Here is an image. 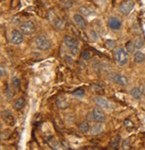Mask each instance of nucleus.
Wrapping results in <instances>:
<instances>
[{"label":"nucleus","mask_w":145,"mask_h":150,"mask_svg":"<svg viewBox=\"0 0 145 150\" xmlns=\"http://www.w3.org/2000/svg\"><path fill=\"white\" fill-rule=\"evenodd\" d=\"M48 144H49V146H50L53 149H58V146H59V144H58V142L57 141L56 139H53L52 140H49V141H48Z\"/></svg>","instance_id":"obj_25"},{"label":"nucleus","mask_w":145,"mask_h":150,"mask_svg":"<svg viewBox=\"0 0 145 150\" xmlns=\"http://www.w3.org/2000/svg\"><path fill=\"white\" fill-rule=\"evenodd\" d=\"M96 105L100 107V108H103V109H111L113 107L112 104L108 101L107 99L104 98H101V97H98L94 99Z\"/></svg>","instance_id":"obj_9"},{"label":"nucleus","mask_w":145,"mask_h":150,"mask_svg":"<svg viewBox=\"0 0 145 150\" xmlns=\"http://www.w3.org/2000/svg\"><path fill=\"white\" fill-rule=\"evenodd\" d=\"M90 39H92L93 41H96L98 40V34L95 30H90Z\"/></svg>","instance_id":"obj_28"},{"label":"nucleus","mask_w":145,"mask_h":150,"mask_svg":"<svg viewBox=\"0 0 145 150\" xmlns=\"http://www.w3.org/2000/svg\"><path fill=\"white\" fill-rule=\"evenodd\" d=\"M108 26H109L111 30H118L122 27V22L117 17H112L108 20Z\"/></svg>","instance_id":"obj_11"},{"label":"nucleus","mask_w":145,"mask_h":150,"mask_svg":"<svg viewBox=\"0 0 145 150\" xmlns=\"http://www.w3.org/2000/svg\"><path fill=\"white\" fill-rule=\"evenodd\" d=\"M2 118L5 121V122H6L10 126H13L14 124L15 121H14V115H12V112L9 110H4L2 112Z\"/></svg>","instance_id":"obj_12"},{"label":"nucleus","mask_w":145,"mask_h":150,"mask_svg":"<svg viewBox=\"0 0 145 150\" xmlns=\"http://www.w3.org/2000/svg\"><path fill=\"white\" fill-rule=\"evenodd\" d=\"M90 52L88 51V50H85L82 53V57L83 58V60H89L90 59Z\"/></svg>","instance_id":"obj_26"},{"label":"nucleus","mask_w":145,"mask_h":150,"mask_svg":"<svg viewBox=\"0 0 145 150\" xmlns=\"http://www.w3.org/2000/svg\"><path fill=\"white\" fill-rule=\"evenodd\" d=\"M90 127L87 122H83L80 123V125H79V130L82 133L88 132V131L90 130Z\"/></svg>","instance_id":"obj_19"},{"label":"nucleus","mask_w":145,"mask_h":150,"mask_svg":"<svg viewBox=\"0 0 145 150\" xmlns=\"http://www.w3.org/2000/svg\"><path fill=\"white\" fill-rule=\"evenodd\" d=\"M20 30L23 35L30 36V35H32L36 31V26L33 22L27 21L20 26Z\"/></svg>","instance_id":"obj_5"},{"label":"nucleus","mask_w":145,"mask_h":150,"mask_svg":"<svg viewBox=\"0 0 145 150\" xmlns=\"http://www.w3.org/2000/svg\"><path fill=\"white\" fill-rule=\"evenodd\" d=\"M25 104H26L25 99H24L23 98H19L18 99H16L15 102L14 103V108L15 110H18V111H19V110H21V109H23V108L24 107Z\"/></svg>","instance_id":"obj_16"},{"label":"nucleus","mask_w":145,"mask_h":150,"mask_svg":"<svg viewBox=\"0 0 145 150\" xmlns=\"http://www.w3.org/2000/svg\"><path fill=\"white\" fill-rule=\"evenodd\" d=\"M54 27L58 30H62L65 28V23L62 20V19L57 17L56 20L54 21Z\"/></svg>","instance_id":"obj_17"},{"label":"nucleus","mask_w":145,"mask_h":150,"mask_svg":"<svg viewBox=\"0 0 145 150\" xmlns=\"http://www.w3.org/2000/svg\"><path fill=\"white\" fill-rule=\"evenodd\" d=\"M80 14H82V16H89L92 13V9H90L89 7L85 6H80L79 9H78Z\"/></svg>","instance_id":"obj_18"},{"label":"nucleus","mask_w":145,"mask_h":150,"mask_svg":"<svg viewBox=\"0 0 145 150\" xmlns=\"http://www.w3.org/2000/svg\"><path fill=\"white\" fill-rule=\"evenodd\" d=\"M106 45L109 47V48H113L114 47H115V42L113 41V40H107V42H106Z\"/></svg>","instance_id":"obj_32"},{"label":"nucleus","mask_w":145,"mask_h":150,"mask_svg":"<svg viewBox=\"0 0 145 150\" xmlns=\"http://www.w3.org/2000/svg\"><path fill=\"white\" fill-rule=\"evenodd\" d=\"M125 47H126V51L128 52V54H132L134 52L135 50V46H134V43L133 41H128L127 43L125 44Z\"/></svg>","instance_id":"obj_21"},{"label":"nucleus","mask_w":145,"mask_h":150,"mask_svg":"<svg viewBox=\"0 0 145 150\" xmlns=\"http://www.w3.org/2000/svg\"><path fill=\"white\" fill-rule=\"evenodd\" d=\"M120 136L119 135H117L111 141V147L113 149H117L118 146H119V144H120Z\"/></svg>","instance_id":"obj_22"},{"label":"nucleus","mask_w":145,"mask_h":150,"mask_svg":"<svg viewBox=\"0 0 145 150\" xmlns=\"http://www.w3.org/2000/svg\"><path fill=\"white\" fill-rule=\"evenodd\" d=\"M134 43V46L137 49H140V48L143 47V46H144V41L141 38H137V39H135Z\"/></svg>","instance_id":"obj_23"},{"label":"nucleus","mask_w":145,"mask_h":150,"mask_svg":"<svg viewBox=\"0 0 145 150\" xmlns=\"http://www.w3.org/2000/svg\"><path fill=\"white\" fill-rule=\"evenodd\" d=\"M35 45L38 49L42 50V51L48 50L51 47L50 40L43 34H41L35 38Z\"/></svg>","instance_id":"obj_3"},{"label":"nucleus","mask_w":145,"mask_h":150,"mask_svg":"<svg viewBox=\"0 0 145 150\" xmlns=\"http://www.w3.org/2000/svg\"><path fill=\"white\" fill-rule=\"evenodd\" d=\"M23 41V34L21 32V30H14L11 35V42L14 45H20Z\"/></svg>","instance_id":"obj_7"},{"label":"nucleus","mask_w":145,"mask_h":150,"mask_svg":"<svg viewBox=\"0 0 145 150\" xmlns=\"http://www.w3.org/2000/svg\"><path fill=\"white\" fill-rule=\"evenodd\" d=\"M84 93H85L84 89H82V88H77L75 91H72V95L75 96V97H78V98H82V97H83Z\"/></svg>","instance_id":"obj_24"},{"label":"nucleus","mask_w":145,"mask_h":150,"mask_svg":"<svg viewBox=\"0 0 145 150\" xmlns=\"http://www.w3.org/2000/svg\"><path fill=\"white\" fill-rule=\"evenodd\" d=\"M6 65L1 64V66H0V76H1V77H4V76H6Z\"/></svg>","instance_id":"obj_29"},{"label":"nucleus","mask_w":145,"mask_h":150,"mask_svg":"<svg viewBox=\"0 0 145 150\" xmlns=\"http://www.w3.org/2000/svg\"><path fill=\"white\" fill-rule=\"evenodd\" d=\"M108 80L112 82L117 83V85H119L121 87H126L128 85V79L123 74L112 73L108 76Z\"/></svg>","instance_id":"obj_4"},{"label":"nucleus","mask_w":145,"mask_h":150,"mask_svg":"<svg viewBox=\"0 0 145 150\" xmlns=\"http://www.w3.org/2000/svg\"><path fill=\"white\" fill-rule=\"evenodd\" d=\"M124 125H125L126 127H132L134 124H133V122H132L131 121L126 120V121H124Z\"/></svg>","instance_id":"obj_34"},{"label":"nucleus","mask_w":145,"mask_h":150,"mask_svg":"<svg viewBox=\"0 0 145 150\" xmlns=\"http://www.w3.org/2000/svg\"><path fill=\"white\" fill-rule=\"evenodd\" d=\"M130 95L133 97V98L136 99V100H140L141 98H142V92L141 90L140 89V88H137V87H134L131 90H130Z\"/></svg>","instance_id":"obj_13"},{"label":"nucleus","mask_w":145,"mask_h":150,"mask_svg":"<svg viewBox=\"0 0 145 150\" xmlns=\"http://www.w3.org/2000/svg\"><path fill=\"white\" fill-rule=\"evenodd\" d=\"M87 120L89 122H93L94 121V118H93V115H92V112H89V114L87 115Z\"/></svg>","instance_id":"obj_33"},{"label":"nucleus","mask_w":145,"mask_h":150,"mask_svg":"<svg viewBox=\"0 0 145 150\" xmlns=\"http://www.w3.org/2000/svg\"><path fill=\"white\" fill-rule=\"evenodd\" d=\"M102 131H103V127L100 124V122H97V124L93 125L92 128L90 129V134L93 135V136H96V135L100 134Z\"/></svg>","instance_id":"obj_14"},{"label":"nucleus","mask_w":145,"mask_h":150,"mask_svg":"<svg viewBox=\"0 0 145 150\" xmlns=\"http://www.w3.org/2000/svg\"><path fill=\"white\" fill-rule=\"evenodd\" d=\"M57 105L60 108V109H65L69 106V103L66 101L65 98H61V99H58V102H57Z\"/></svg>","instance_id":"obj_20"},{"label":"nucleus","mask_w":145,"mask_h":150,"mask_svg":"<svg viewBox=\"0 0 145 150\" xmlns=\"http://www.w3.org/2000/svg\"><path fill=\"white\" fill-rule=\"evenodd\" d=\"M122 147H123V149H124V150L130 148V143H129V140H128V139H124V140L123 141Z\"/></svg>","instance_id":"obj_30"},{"label":"nucleus","mask_w":145,"mask_h":150,"mask_svg":"<svg viewBox=\"0 0 145 150\" xmlns=\"http://www.w3.org/2000/svg\"><path fill=\"white\" fill-rule=\"evenodd\" d=\"M12 85L15 88H18L20 87V81H19V79L18 78H16V77H14L13 79H12Z\"/></svg>","instance_id":"obj_27"},{"label":"nucleus","mask_w":145,"mask_h":150,"mask_svg":"<svg viewBox=\"0 0 145 150\" xmlns=\"http://www.w3.org/2000/svg\"><path fill=\"white\" fill-rule=\"evenodd\" d=\"M6 97H7V99L8 100H10L12 98H13V96H14V93L11 91V88H7L6 89Z\"/></svg>","instance_id":"obj_31"},{"label":"nucleus","mask_w":145,"mask_h":150,"mask_svg":"<svg viewBox=\"0 0 145 150\" xmlns=\"http://www.w3.org/2000/svg\"><path fill=\"white\" fill-rule=\"evenodd\" d=\"M92 115H93V118L94 121L96 122H100V123H104L106 122V115H104V112L101 111V109L95 107L92 110Z\"/></svg>","instance_id":"obj_8"},{"label":"nucleus","mask_w":145,"mask_h":150,"mask_svg":"<svg viewBox=\"0 0 145 150\" xmlns=\"http://www.w3.org/2000/svg\"><path fill=\"white\" fill-rule=\"evenodd\" d=\"M134 60L136 64H141L145 61V54L141 51H136L134 54Z\"/></svg>","instance_id":"obj_15"},{"label":"nucleus","mask_w":145,"mask_h":150,"mask_svg":"<svg viewBox=\"0 0 145 150\" xmlns=\"http://www.w3.org/2000/svg\"><path fill=\"white\" fill-rule=\"evenodd\" d=\"M74 21L77 27H79L82 30H85L87 28V21L85 20L84 16L82 14H75L74 15Z\"/></svg>","instance_id":"obj_10"},{"label":"nucleus","mask_w":145,"mask_h":150,"mask_svg":"<svg viewBox=\"0 0 145 150\" xmlns=\"http://www.w3.org/2000/svg\"><path fill=\"white\" fill-rule=\"evenodd\" d=\"M134 6L133 0H124L119 6V11L123 15H128Z\"/></svg>","instance_id":"obj_6"},{"label":"nucleus","mask_w":145,"mask_h":150,"mask_svg":"<svg viewBox=\"0 0 145 150\" xmlns=\"http://www.w3.org/2000/svg\"><path fill=\"white\" fill-rule=\"evenodd\" d=\"M140 89L141 90V92H142V94H143V95L145 96V84H141L140 87Z\"/></svg>","instance_id":"obj_35"},{"label":"nucleus","mask_w":145,"mask_h":150,"mask_svg":"<svg viewBox=\"0 0 145 150\" xmlns=\"http://www.w3.org/2000/svg\"><path fill=\"white\" fill-rule=\"evenodd\" d=\"M64 44L65 45V47L70 50L71 54L72 55H77L79 51H80V44L79 41L74 38L72 36L70 35H65L63 39Z\"/></svg>","instance_id":"obj_1"},{"label":"nucleus","mask_w":145,"mask_h":150,"mask_svg":"<svg viewBox=\"0 0 145 150\" xmlns=\"http://www.w3.org/2000/svg\"><path fill=\"white\" fill-rule=\"evenodd\" d=\"M114 60L119 66H124L128 63V52L123 47H118L114 52Z\"/></svg>","instance_id":"obj_2"}]
</instances>
